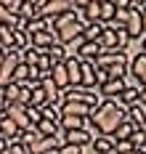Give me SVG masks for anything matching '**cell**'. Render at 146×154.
Here are the masks:
<instances>
[{"label": "cell", "mask_w": 146, "mask_h": 154, "mask_svg": "<svg viewBox=\"0 0 146 154\" xmlns=\"http://www.w3.org/2000/svg\"><path fill=\"white\" fill-rule=\"evenodd\" d=\"M90 125H93V136H109L112 138L114 130L125 122V109L117 101H101L93 112H90Z\"/></svg>", "instance_id": "obj_1"}, {"label": "cell", "mask_w": 146, "mask_h": 154, "mask_svg": "<svg viewBox=\"0 0 146 154\" xmlns=\"http://www.w3.org/2000/svg\"><path fill=\"white\" fill-rule=\"evenodd\" d=\"M61 104H85V106L96 109L101 104V96H96V91H85V88H66L61 93Z\"/></svg>", "instance_id": "obj_2"}, {"label": "cell", "mask_w": 146, "mask_h": 154, "mask_svg": "<svg viewBox=\"0 0 146 154\" xmlns=\"http://www.w3.org/2000/svg\"><path fill=\"white\" fill-rule=\"evenodd\" d=\"M101 48L104 51H122L125 53V45H128V35H125V29H120V27H104V32H101Z\"/></svg>", "instance_id": "obj_3"}, {"label": "cell", "mask_w": 146, "mask_h": 154, "mask_svg": "<svg viewBox=\"0 0 146 154\" xmlns=\"http://www.w3.org/2000/svg\"><path fill=\"white\" fill-rule=\"evenodd\" d=\"M19 64H21V51H8L5 53V61L0 64V88L3 91L8 85H14V75H16Z\"/></svg>", "instance_id": "obj_4"}, {"label": "cell", "mask_w": 146, "mask_h": 154, "mask_svg": "<svg viewBox=\"0 0 146 154\" xmlns=\"http://www.w3.org/2000/svg\"><path fill=\"white\" fill-rule=\"evenodd\" d=\"M64 66H66V77H69V88H80L82 85V61L77 56H72V59L64 61Z\"/></svg>", "instance_id": "obj_5"}, {"label": "cell", "mask_w": 146, "mask_h": 154, "mask_svg": "<svg viewBox=\"0 0 146 154\" xmlns=\"http://www.w3.org/2000/svg\"><path fill=\"white\" fill-rule=\"evenodd\" d=\"M120 61H128V56L122 51H104L93 64H96V69H109V66H114V64H120Z\"/></svg>", "instance_id": "obj_6"}, {"label": "cell", "mask_w": 146, "mask_h": 154, "mask_svg": "<svg viewBox=\"0 0 146 154\" xmlns=\"http://www.w3.org/2000/svg\"><path fill=\"white\" fill-rule=\"evenodd\" d=\"M43 3L45 0H21V11H19V19H24V21H32L40 16L43 11Z\"/></svg>", "instance_id": "obj_7"}, {"label": "cell", "mask_w": 146, "mask_h": 154, "mask_svg": "<svg viewBox=\"0 0 146 154\" xmlns=\"http://www.w3.org/2000/svg\"><path fill=\"white\" fill-rule=\"evenodd\" d=\"M128 69H130V77L141 85V80H144V75H146V53H135V56L130 59Z\"/></svg>", "instance_id": "obj_8"}, {"label": "cell", "mask_w": 146, "mask_h": 154, "mask_svg": "<svg viewBox=\"0 0 146 154\" xmlns=\"http://www.w3.org/2000/svg\"><path fill=\"white\" fill-rule=\"evenodd\" d=\"M114 101H117V104H120L122 109L135 106V104H141V88H125V91L120 93Z\"/></svg>", "instance_id": "obj_9"}, {"label": "cell", "mask_w": 146, "mask_h": 154, "mask_svg": "<svg viewBox=\"0 0 146 154\" xmlns=\"http://www.w3.org/2000/svg\"><path fill=\"white\" fill-rule=\"evenodd\" d=\"M61 117H80V120H85V117H90V112H93V106H85V104H61Z\"/></svg>", "instance_id": "obj_10"}, {"label": "cell", "mask_w": 146, "mask_h": 154, "mask_svg": "<svg viewBox=\"0 0 146 154\" xmlns=\"http://www.w3.org/2000/svg\"><path fill=\"white\" fill-rule=\"evenodd\" d=\"M101 53H104L101 43H82L80 53H77V59H80V61H96Z\"/></svg>", "instance_id": "obj_11"}, {"label": "cell", "mask_w": 146, "mask_h": 154, "mask_svg": "<svg viewBox=\"0 0 146 154\" xmlns=\"http://www.w3.org/2000/svg\"><path fill=\"white\" fill-rule=\"evenodd\" d=\"M125 120H128L130 125H135V128H141V125L146 122V106L144 104H135V106L125 109Z\"/></svg>", "instance_id": "obj_12"}, {"label": "cell", "mask_w": 146, "mask_h": 154, "mask_svg": "<svg viewBox=\"0 0 146 154\" xmlns=\"http://www.w3.org/2000/svg\"><path fill=\"white\" fill-rule=\"evenodd\" d=\"M85 91H93L96 88V64L93 61H82V85Z\"/></svg>", "instance_id": "obj_13"}, {"label": "cell", "mask_w": 146, "mask_h": 154, "mask_svg": "<svg viewBox=\"0 0 146 154\" xmlns=\"http://www.w3.org/2000/svg\"><path fill=\"white\" fill-rule=\"evenodd\" d=\"M114 14H117V8H114V0H101V11H98V24L109 27V24L114 21Z\"/></svg>", "instance_id": "obj_14"}, {"label": "cell", "mask_w": 146, "mask_h": 154, "mask_svg": "<svg viewBox=\"0 0 146 154\" xmlns=\"http://www.w3.org/2000/svg\"><path fill=\"white\" fill-rule=\"evenodd\" d=\"M90 146H93L98 154H112V152H114V141L109 138V136H96Z\"/></svg>", "instance_id": "obj_15"}, {"label": "cell", "mask_w": 146, "mask_h": 154, "mask_svg": "<svg viewBox=\"0 0 146 154\" xmlns=\"http://www.w3.org/2000/svg\"><path fill=\"white\" fill-rule=\"evenodd\" d=\"M98 11H101V0H85V19H88V24H98Z\"/></svg>", "instance_id": "obj_16"}, {"label": "cell", "mask_w": 146, "mask_h": 154, "mask_svg": "<svg viewBox=\"0 0 146 154\" xmlns=\"http://www.w3.org/2000/svg\"><path fill=\"white\" fill-rule=\"evenodd\" d=\"M135 130H138V128H135V125H130L128 120H125V122H122L120 128H117V130H114L112 141H130V136H133Z\"/></svg>", "instance_id": "obj_17"}, {"label": "cell", "mask_w": 146, "mask_h": 154, "mask_svg": "<svg viewBox=\"0 0 146 154\" xmlns=\"http://www.w3.org/2000/svg\"><path fill=\"white\" fill-rule=\"evenodd\" d=\"M101 32H104V24H88L85 32H82V40L85 43H98L101 40Z\"/></svg>", "instance_id": "obj_18"}, {"label": "cell", "mask_w": 146, "mask_h": 154, "mask_svg": "<svg viewBox=\"0 0 146 154\" xmlns=\"http://www.w3.org/2000/svg\"><path fill=\"white\" fill-rule=\"evenodd\" d=\"M35 128H37V133H40L43 138H53V136L59 133V125H56V122H50V120H40V122L35 125Z\"/></svg>", "instance_id": "obj_19"}, {"label": "cell", "mask_w": 146, "mask_h": 154, "mask_svg": "<svg viewBox=\"0 0 146 154\" xmlns=\"http://www.w3.org/2000/svg\"><path fill=\"white\" fill-rule=\"evenodd\" d=\"M21 64H27V66H37V64H40V51H37V48H24V51H21Z\"/></svg>", "instance_id": "obj_20"}, {"label": "cell", "mask_w": 146, "mask_h": 154, "mask_svg": "<svg viewBox=\"0 0 146 154\" xmlns=\"http://www.w3.org/2000/svg\"><path fill=\"white\" fill-rule=\"evenodd\" d=\"M48 59H50V64H53V66H56V64H64V61H66L64 45H59V43H56V45H50V48H48Z\"/></svg>", "instance_id": "obj_21"}, {"label": "cell", "mask_w": 146, "mask_h": 154, "mask_svg": "<svg viewBox=\"0 0 146 154\" xmlns=\"http://www.w3.org/2000/svg\"><path fill=\"white\" fill-rule=\"evenodd\" d=\"M64 133H69V130H82L85 128V120H80V117H61V125H59Z\"/></svg>", "instance_id": "obj_22"}, {"label": "cell", "mask_w": 146, "mask_h": 154, "mask_svg": "<svg viewBox=\"0 0 146 154\" xmlns=\"http://www.w3.org/2000/svg\"><path fill=\"white\" fill-rule=\"evenodd\" d=\"M29 106H35V109L48 106V98H45V93H43V88H40V85H35V88H32V98H29Z\"/></svg>", "instance_id": "obj_23"}, {"label": "cell", "mask_w": 146, "mask_h": 154, "mask_svg": "<svg viewBox=\"0 0 146 154\" xmlns=\"http://www.w3.org/2000/svg\"><path fill=\"white\" fill-rule=\"evenodd\" d=\"M0 48L3 51H14V29L0 27Z\"/></svg>", "instance_id": "obj_24"}, {"label": "cell", "mask_w": 146, "mask_h": 154, "mask_svg": "<svg viewBox=\"0 0 146 154\" xmlns=\"http://www.w3.org/2000/svg\"><path fill=\"white\" fill-rule=\"evenodd\" d=\"M40 112H43V120H50V122L61 125V109L59 106H43Z\"/></svg>", "instance_id": "obj_25"}, {"label": "cell", "mask_w": 146, "mask_h": 154, "mask_svg": "<svg viewBox=\"0 0 146 154\" xmlns=\"http://www.w3.org/2000/svg\"><path fill=\"white\" fill-rule=\"evenodd\" d=\"M19 91H21V85H19V82H14V85H8V88L3 91V96H5V101H8V104H16V101H19Z\"/></svg>", "instance_id": "obj_26"}, {"label": "cell", "mask_w": 146, "mask_h": 154, "mask_svg": "<svg viewBox=\"0 0 146 154\" xmlns=\"http://www.w3.org/2000/svg\"><path fill=\"white\" fill-rule=\"evenodd\" d=\"M27 80H29V66H27V64H19V66H16V75H14V82L21 85V82H27Z\"/></svg>", "instance_id": "obj_27"}, {"label": "cell", "mask_w": 146, "mask_h": 154, "mask_svg": "<svg viewBox=\"0 0 146 154\" xmlns=\"http://www.w3.org/2000/svg\"><path fill=\"white\" fill-rule=\"evenodd\" d=\"M128 152H133L130 141H114V154H128Z\"/></svg>", "instance_id": "obj_28"}, {"label": "cell", "mask_w": 146, "mask_h": 154, "mask_svg": "<svg viewBox=\"0 0 146 154\" xmlns=\"http://www.w3.org/2000/svg\"><path fill=\"white\" fill-rule=\"evenodd\" d=\"M27 117H29V122H32V125H37L40 120H43V112L35 109V106H27Z\"/></svg>", "instance_id": "obj_29"}, {"label": "cell", "mask_w": 146, "mask_h": 154, "mask_svg": "<svg viewBox=\"0 0 146 154\" xmlns=\"http://www.w3.org/2000/svg\"><path fill=\"white\" fill-rule=\"evenodd\" d=\"M56 154H82V149H80V146H72V143H66L64 149H59Z\"/></svg>", "instance_id": "obj_30"}, {"label": "cell", "mask_w": 146, "mask_h": 154, "mask_svg": "<svg viewBox=\"0 0 146 154\" xmlns=\"http://www.w3.org/2000/svg\"><path fill=\"white\" fill-rule=\"evenodd\" d=\"M8 154H29V152H27L21 143H11V146H8Z\"/></svg>", "instance_id": "obj_31"}, {"label": "cell", "mask_w": 146, "mask_h": 154, "mask_svg": "<svg viewBox=\"0 0 146 154\" xmlns=\"http://www.w3.org/2000/svg\"><path fill=\"white\" fill-rule=\"evenodd\" d=\"M5 109H8V101H5V96H0V114H5Z\"/></svg>", "instance_id": "obj_32"}, {"label": "cell", "mask_w": 146, "mask_h": 154, "mask_svg": "<svg viewBox=\"0 0 146 154\" xmlns=\"http://www.w3.org/2000/svg\"><path fill=\"white\" fill-rule=\"evenodd\" d=\"M0 154H8V143H5V138H0Z\"/></svg>", "instance_id": "obj_33"}, {"label": "cell", "mask_w": 146, "mask_h": 154, "mask_svg": "<svg viewBox=\"0 0 146 154\" xmlns=\"http://www.w3.org/2000/svg\"><path fill=\"white\" fill-rule=\"evenodd\" d=\"M141 24H144V37H146V8L141 11Z\"/></svg>", "instance_id": "obj_34"}, {"label": "cell", "mask_w": 146, "mask_h": 154, "mask_svg": "<svg viewBox=\"0 0 146 154\" xmlns=\"http://www.w3.org/2000/svg\"><path fill=\"white\" fill-rule=\"evenodd\" d=\"M82 154H98V152L93 149V146H82Z\"/></svg>", "instance_id": "obj_35"}, {"label": "cell", "mask_w": 146, "mask_h": 154, "mask_svg": "<svg viewBox=\"0 0 146 154\" xmlns=\"http://www.w3.org/2000/svg\"><path fill=\"white\" fill-rule=\"evenodd\" d=\"M141 104L146 106V88H141Z\"/></svg>", "instance_id": "obj_36"}, {"label": "cell", "mask_w": 146, "mask_h": 154, "mask_svg": "<svg viewBox=\"0 0 146 154\" xmlns=\"http://www.w3.org/2000/svg\"><path fill=\"white\" fill-rule=\"evenodd\" d=\"M5 53H8V51H3V48H0V64L5 61Z\"/></svg>", "instance_id": "obj_37"}, {"label": "cell", "mask_w": 146, "mask_h": 154, "mask_svg": "<svg viewBox=\"0 0 146 154\" xmlns=\"http://www.w3.org/2000/svg\"><path fill=\"white\" fill-rule=\"evenodd\" d=\"M141 53H146V37L141 40Z\"/></svg>", "instance_id": "obj_38"}, {"label": "cell", "mask_w": 146, "mask_h": 154, "mask_svg": "<svg viewBox=\"0 0 146 154\" xmlns=\"http://www.w3.org/2000/svg\"><path fill=\"white\" fill-rule=\"evenodd\" d=\"M138 130H141V133H144V136H146V122H144V125H141V128H138Z\"/></svg>", "instance_id": "obj_39"}, {"label": "cell", "mask_w": 146, "mask_h": 154, "mask_svg": "<svg viewBox=\"0 0 146 154\" xmlns=\"http://www.w3.org/2000/svg\"><path fill=\"white\" fill-rule=\"evenodd\" d=\"M128 154H144V152H138V149H133V152H128Z\"/></svg>", "instance_id": "obj_40"}, {"label": "cell", "mask_w": 146, "mask_h": 154, "mask_svg": "<svg viewBox=\"0 0 146 154\" xmlns=\"http://www.w3.org/2000/svg\"><path fill=\"white\" fill-rule=\"evenodd\" d=\"M50 154H56V152H50Z\"/></svg>", "instance_id": "obj_41"}, {"label": "cell", "mask_w": 146, "mask_h": 154, "mask_svg": "<svg viewBox=\"0 0 146 154\" xmlns=\"http://www.w3.org/2000/svg\"><path fill=\"white\" fill-rule=\"evenodd\" d=\"M112 154H114V152H112Z\"/></svg>", "instance_id": "obj_42"}]
</instances>
